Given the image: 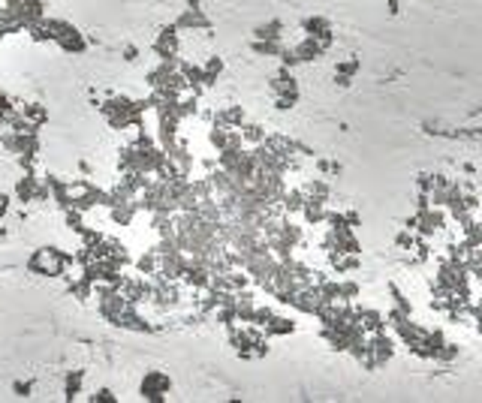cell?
<instances>
[{
    "instance_id": "cell-7",
    "label": "cell",
    "mask_w": 482,
    "mask_h": 403,
    "mask_svg": "<svg viewBox=\"0 0 482 403\" xmlns=\"http://www.w3.org/2000/svg\"><path fill=\"white\" fill-rule=\"evenodd\" d=\"M85 391V370H67L64 376V400L73 403Z\"/></svg>"
},
{
    "instance_id": "cell-10",
    "label": "cell",
    "mask_w": 482,
    "mask_h": 403,
    "mask_svg": "<svg viewBox=\"0 0 482 403\" xmlns=\"http://www.w3.org/2000/svg\"><path fill=\"white\" fill-rule=\"evenodd\" d=\"M18 106H22V99H15V97H9V94H4L0 90V124H9L15 115H18Z\"/></svg>"
},
{
    "instance_id": "cell-18",
    "label": "cell",
    "mask_w": 482,
    "mask_h": 403,
    "mask_svg": "<svg viewBox=\"0 0 482 403\" xmlns=\"http://www.w3.org/2000/svg\"><path fill=\"white\" fill-rule=\"evenodd\" d=\"M6 238V226H4V220H0V241Z\"/></svg>"
},
{
    "instance_id": "cell-2",
    "label": "cell",
    "mask_w": 482,
    "mask_h": 403,
    "mask_svg": "<svg viewBox=\"0 0 482 403\" xmlns=\"http://www.w3.org/2000/svg\"><path fill=\"white\" fill-rule=\"evenodd\" d=\"M13 199L22 205H39V202H52V190L46 178H36V172H22L13 187Z\"/></svg>"
},
{
    "instance_id": "cell-19",
    "label": "cell",
    "mask_w": 482,
    "mask_h": 403,
    "mask_svg": "<svg viewBox=\"0 0 482 403\" xmlns=\"http://www.w3.org/2000/svg\"><path fill=\"white\" fill-rule=\"evenodd\" d=\"M46 3H48V0H46Z\"/></svg>"
},
{
    "instance_id": "cell-12",
    "label": "cell",
    "mask_w": 482,
    "mask_h": 403,
    "mask_svg": "<svg viewBox=\"0 0 482 403\" xmlns=\"http://www.w3.org/2000/svg\"><path fill=\"white\" fill-rule=\"evenodd\" d=\"M157 253H145V256H139V262H136V268H139V274L142 277H148V274H157Z\"/></svg>"
},
{
    "instance_id": "cell-8",
    "label": "cell",
    "mask_w": 482,
    "mask_h": 403,
    "mask_svg": "<svg viewBox=\"0 0 482 403\" xmlns=\"http://www.w3.org/2000/svg\"><path fill=\"white\" fill-rule=\"evenodd\" d=\"M25 24H22V18H18L13 9L4 6L0 9V39H6V36H13V34H22Z\"/></svg>"
},
{
    "instance_id": "cell-1",
    "label": "cell",
    "mask_w": 482,
    "mask_h": 403,
    "mask_svg": "<svg viewBox=\"0 0 482 403\" xmlns=\"http://www.w3.org/2000/svg\"><path fill=\"white\" fill-rule=\"evenodd\" d=\"M76 268V256L60 247H36L27 259V271L36 277H69Z\"/></svg>"
},
{
    "instance_id": "cell-13",
    "label": "cell",
    "mask_w": 482,
    "mask_h": 403,
    "mask_svg": "<svg viewBox=\"0 0 482 403\" xmlns=\"http://www.w3.org/2000/svg\"><path fill=\"white\" fill-rule=\"evenodd\" d=\"M88 400H90V403H118L120 397L115 395V388H109V386H99V388H97V391H94V395H90Z\"/></svg>"
},
{
    "instance_id": "cell-9",
    "label": "cell",
    "mask_w": 482,
    "mask_h": 403,
    "mask_svg": "<svg viewBox=\"0 0 482 403\" xmlns=\"http://www.w3.org/2000/svg\"><path fill=\"white\" fill-rule=\"evenodd\" d=\"M18 112H22L34 127H46L48 124V108L43 103H22V106H18Z\"/></svg>"
},
{
    "instance_id": "cell-17",
    "label": "cell",
    "mask_w": 482,
    "mask_h": 403,
    "mask_svg": "<svg viewBox=\"0 0 482 403\" xmlns=\"http://www.w3.org/2000/svg\"><path fill=\"white\" fill-rule=\"evenodd\" d=\"M124 60H127V64H136V60H139V48L136 45H124Z\"/></svg>"
},
{
    "instance_id": "cell-6",
    "label": "cell",
    "mask_w": 482,
    "mask_h": 403,
    "mask_svg": "<svg viewBox=\"0 0 482 403\" xmlns=\"http://www.w3.org/2000/svg\"><path fill=\"white\" fill-rule=\"evenodd\" d=\"M154 55L160 57V60H169L172 64V57H175V52H178V36H175V27H166L163 34H160L157 39H154Z\"/></svg>"
},
{
    "instance_id": "cell-5",
    "label": "cell",
    "mask_w": 482,
    "mask_h": 403,
    "mask_svg": "<svg viewBox=\"0 0 482 403\" xmlns=\"http://www.w3.org/2000/svg\"><path fill=\"white\" fill-rule=\"evenodd\" d=\"M142 208L136 199H127V202H115L112 208H109V220H112L115 226H133L136 220V211Z\"/></svg>"
},
{
    "instance_id": "cell-16",
    "label": "cell",
    "mask_w": 482,
    "mask_h": 403,
    "mask_svg": "<svg viewBox=\"0 0 482 403\" xmlns=\"http://www.w3.org/2000/svg\"><path fill=\"white\" fill-rule=\"evenodd\" d=\"M9 208H13V196L0 193V220H6V214H9Z\"/></svg>"
},
{
    "instance_id": "cell-4",
    "label": "cell",
    "mask_w": 482,
    "mask_h": 403,
    "mask_svg": "<svg viewBox=\"0 0 482 403\" xmlns=\"http://www.w3.org/2000/svg\"><path fill=\"white\" fill-rule=\"evenodd\" d=\"M169 388H172V382H169L166 374H160V370H148V374L142 376V382H139V397L142 400H166Z\"/></svg>"
},
{
    "instance_id": "cell-3",
    "label": "cell",
    "mask_w": 482,
    "mask_h": 403,
    "mask_svg": "<svg viewBox=\"0 0 482 403\" xmlns=\"http://www.w3.org/2000/svg\"><path fill=\"white\" fill-rule=\"evenodd\" d=\"M55 45H57L64 55H85V52H88V36H85L73 22H67V18H57Z\"/></svg>"
},
{
    "instance_id": "cell-11",
    "label": "cell",
    "mask_w": 482,
    "mask_h": 403,
    "mask_svg": "<svg viewBox=\"0 0 482 403\" xmlns=\"http://www.w3.org/2000/svg\"><path fill=\"white\" fill-rule=\"evenodd\" d=\"M64 223H67V229L69 232H76V235H78V232H82L88 223H85V211H78V208H67L64 211Z\"/></svg>"
},
{
    "instance_id": "cell-14",
    "label": "cell",
    "mask_w": 482,
    "mask_h": 403,
    "mask_svg": "<svg viewBox=\"0 0 482 403\" xmlns=\"http://www.w3.org/2000/svg\"><path fill=\"white\" fill-rule=\"evenodd\" d=\"M34 379H18V382H13V395L15 397H30L34 395Z\"/></svg>"
},
{
    "instance_id": "cell-15",
    "label": "cell",
    "mask_w": 482,
    "mask_h": 403,
    "mask_svg": "<svg viewBox=\"0 0 482 403\" xmlns=\"http://www.w3.org/2000/svg\"><path fill=\"white\" fill-rule=\"evenodd\" d=\"M36 157L39 154H18L15 163H18V169H22V172H36Z\"/></svg>"
}]
</instances>
